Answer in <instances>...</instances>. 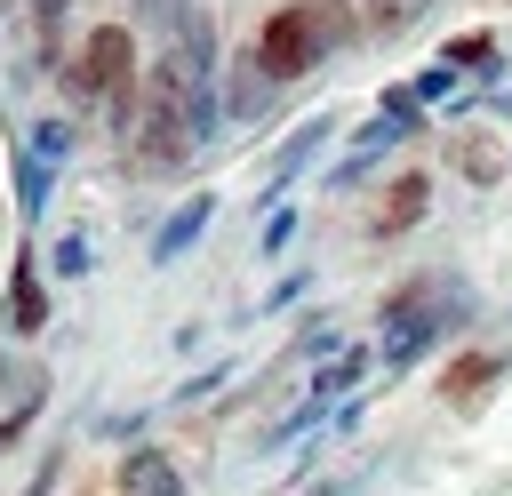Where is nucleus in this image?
Instances as JSON below:
<instances>
[{
    "label": "nucleus",
    "instance_id": "22",
    "mask_svg": "<svg viewBox=\"0 0 512 496\" xmlns=\"http://www.w3.org/2000/svg\"><path fill=\"white\" fill-rule=\"evenodd\" d=\"M408 88H416V104H424V112H432V104H448V96H456V88H464V80H456V72H448V64H440V56H432V64H424V72H416V80H408Z\"/></svg>",
    "mask_w": 512,
    "mask_h": 496
},
{
    "label": "nucleus",
    "instance_id": "21",
    "mask_svg": "<svg viewBox=\"0 0 512 496\" xmlns=\"http://www.w3.org/2000/svg\"><path fill=\"white\" fill-rule=\"evenodd\" d=\"M32 8V48H64V16H72V0H24Z\"/></svg>",
    "mask_w": 512,
    "mask_h": 496
},
{
    "label": "nucleus",
    "instance_id": "6",
    "mask_svg": "<svg viewBox=\"0 0 512 496\" xmlns=\"http://www.w3.org/2000/svg\"><path fill=\"white\" fill-rule=\"evenodd\" d=\"M336 128H344L336 112H304V120H296V128L264 152V216H272V208H280V192H288V184H296V176H304V168L336 144Z\"/></svg>",
    "mask_w": 512,
    "mask_h": 496
},
{
    "label": "nucleus",
    "instance_id": "26",
    "mask_svg": "<svg viewBox=\"0 0 512 496\" xmlns=\"http://www.w3.org/2000/svg\"><path fill=\"white\" fill-rule=\"evenodd\" d=\"M304 496H368V480H360V472H336V480H312Z\"/></svg>",
    "mask_w": 512,
    "mask_h": 496
},
{
    "label": "nucleus",
    "instance_id": "30",
    "mask_svg": "<svg viewBox=\"0 0 512 496\" xmlns=\"http://www.w3.org/2000/svg\"><path fill=\"white\" fill-rule=\"evenodd\" d=\"M88 496H96V488H88Z\"/></svg>",
    "mask_w": 512,
    "mask_h": 496
},
{
    "label": "nucleus",
    "instance_id": "1",
    "mask_svg": "<svg viewBox=\"0 0 512 496\" xmlns=\"http://www.w3.org/2000/svg\"><path fill=\"white\" fill-rule=\"evenodd\" d=\"M352 40H368V16H360V0H280L264 24H256V64L288 88V80H304L312 64H328V56H344Z\"/></svg>",
    "mask_w": 512,
    "mask_h": 496
},
{
    "label": "nucleus",
    "instance_id": "11",
    "mask_svg": "<svg viewBox=\"0 0 512 496\" xmlns=\"http://www.w3.org/2000/svg\"><path fill=\"white\" fill-rule=\"evenodd\" d=\"M112 496H192V488H184V464L160 440H128L120 472H112Z\"/></svg>",
    "mask_w": 512,
    "mask_h": 496
},
{
    "label": "nucleus",
    "instance_id": "15",
    "mask_svg": "<svg viewBox=\"0 0 512 496\" xmlns=\"http://www.w3.org/2000/svg\"><path fill=\"white\" fill-rule=\"evenodd\" d=\"M0 392H8V408H0V448H16V440H32V424L48 416V368H32V376H8Z\"/></svg>",
    "mask_w": 512,
    "mask_h": 496
},
{
    "label": "nucleus",
    "instance_id": "7",
    "mask_svg": "<svg viewBox=\"0 0 512 496\" xmlns=\"http://www.w3.org/2000/svg\"><path fill=\"white\" fill-rule=\"evenodd\" d=\"M424 216H432V168H400V176H384V184H376V200H368L360 232H368V240H408Z\"/></svg>",
    "mask_w": 512,
    "mask_h": 496
},
{
    "label": "nucleus",
    "instance_id": "25",
    "mask_svg": "<svg viewBox=\"0 0 512 496\" xmlns=\"http://www.w3.org/2000/svg\"><path fill=\"white\" fill-rule=\"evenodd\" d=\"M304 288H312V272H288V280H280V288H272V296H264V304H256V312H288V304H296V296H304Z\"/></svg>",
    "mask_w": 512,
    "mask_h": 496
},
{
    "label": "nucleus",
    "instance_id": "23",
    "mask_svg": "<svg viewBox=\"0 0 512 496\" xmlns=\"http://www.w3.org/2000/svg\"><path fill=\"white\" fill-rule=\"evenodd\" d=\"M288 240H296V208H272V216H264V232H256V248H264V256H280Z\"/></svg>",
    "mask_w": 512,
    "mask_h": 496
},
{
    "label": "nucleus",
    "instance_id": "16",
    "mask_svg": "<svg viewBox=\"0 0 512 496\" xmlns=\"http://www.w3.org/2000/svg\"><path fill=\"white\" fill-rule=\"evenodd\" d=\"M48 200H56V168H48V160H32V152L16 144V216H24V224H40V216H48Z\"/></svg>",
    "mask_w": 512,
    "mask_h": 496
},
{
    "label": "nucleus",
    "instance_id": "28",
    "mask_svg": "<svg viewBox=\"0 0 512 496\" xmlns=\"http://www.w3.org/2000/svg\"><path fill=\"white\" fill-rule=\"evenodd\" d=\"M0 8H16V0H0Z\"/></svg>",
    "mask_w": 512,
    "mask_h": 496
},
{
    "label": "nucleus",
    "instance_id": "5",
    "mask_svg": "<svg viewBox=\"0 0 512 496\" xmlns=\"http://www.w3.org/2000/svg\"><path fill=\"white\" fill-rule=\"evenodd\" d=\"M504 376H512V344H464V352L440 368V384H432V392H440V408H448V416H480V408L496 400V384H504Z\"/></svg>",
    "mask_w": 512,
    "mask_h": 496
},
{
    "label": "nucleus",
    "instance_id": "9",
    "mask_svg": "<svg viewBox=\"0 0 512 496\" xmlns=\"http://www.w3.org/2000/svg\"><path fill=\"white\" fill-rule=\"evenodd\" d=\"M448 168H456L472 192H496V184L512 176V136L488 128V120H480V128H456V136H448Z\"/></svg>",
    "mask_w": 512,
    "mask_h": 496
},
{
    "label": "nucleus",
    "instance_id": "14",
    "mask_svg": "<svg viewBox=\"0 0 512 496\" xmlns=\"http://www.w3.org/2000/svg\"><path fill=\"white\" fill-rule=\"evenodd\" d=\"M368 368H376V344H344L336 360H320L312 368V384H304V400H320V408H344V400H360V384H368Z\"/></svg>",
    "mask_w": 512,
    "mask_h": 496
},
{
    "label": "nucleus",
    "instance_id": "18",
    "mask_svg": "<svg viewBox=\"0 0 512 496\" xmlns=\"http://www.w3.org/2000/svg\"><path fill=\"white\" fill-rule=\"evenodd\" d=\"M432 8H440V0H360V16H368V40H400V32H416Z\"/></svg>",
    "mask_w": 512,
    "mask_h": 496
},
{
    "label": "nucleus",
    "instance_id": "3",
    "mask_svg": "<svg viewBox=\"0 0 512 496\" xmlns=\"http://www.w3.org/2000/svg\"><path fill=\"white\" fill-rule=\"evenodd\" d=\"M192 128H184V112L176 104H152L144 96V120L128 128V144H120V168L128 176H144V184H160V176H184L192 168Z\"/></svg>",
    "mask_w": 512,
    "mask_h": 496
},
{
    "label": "nucleus",
    "instance_id": "29",
    "mask_svg": "<svg viewBox=\"0 0 512 496\" xmlns=\"http://www.w3.org/2000/svg\"><path fill=\"white\" fill-rule=\"evenodd\" d=\"M504 320H512V312H504Z\"/></svg>",
    "mask_w": 512,
    "mask_h": 496
},
{
    "label": "nucleus",
    "instance_id": "12",
    "mask_svg": "<svg viewBox=\"0 0 512 496\" xmlns=\"http://www.w3.org/2000/svg\"><path fill=\"white\" fill-rule=\"evenodd\" d=\"M440 64H448L456 80H472V96H480V88H496V80L512 72V64H504V40H496L488 24H464V32H448V40H440Z\"/></svg>",
    "mask_w": 512,
    "mask_h": 496
},
{
    "label": "nucleus",
    "instance_id": "31",
    "mask_svg": "<svg viewBox=\"0 0 512 496\" xmlns=\"http://www.w3.org/2000/svg\"><path fill=\"white\" fill-rule=\"evenodd\" d=\"M504 8H512V0H504Z\"/></svg>",
    "mask_w": 512,
    "mask_h": 496
},
{
    "label": "nucleus",
    "instance_id": "19",
    "mask_svg": "<svg viewBox=\"0 0 512 496\" xmlns=\"http://www.w3.org/2000/svg\"><path fill=\"white\" fill-rule=\"evenodd\" d=\"M376 112H384V120H400V128H408V136H416V128H424V120H432V112H424V104H416V88H408V80H384V88H376Z\"/></svg>",
    "mask_w": 512,
    "mask_h": 496
},
{
    "label": "nucleus",
    "instance_id": "8",
    "mask_svg": "<svg viewBox=\"0 0 512 496\" xmlns=\"http://www.w3.org/2000/svg\"><path fill=\"white\" fill-rule=\"evenodd\" d=\"M400 144H408V128H400V120H384V112H368V120L344 136V152L320 168V192H360V184L376 176V160H384V152H400Z\"/></svg>",
    "mask_w": 512,
    "mask_h": 496
},
{
    "label": "nucleus",
    "instance_id": "10",
    "mask_svg": "<svg viewBox=\"0 0 512 496\" xmlns=\"http://www.w3.org/2000/svg\"><path fill=\"white\" fill-rule=\"evenodd\" d=\"M216 96H224V128L232 120H256V112H272V96H280V80L256 64V48H224V72H216Z\"/></svg>",
    "mask_w": 512,
    "mask_h": 496
},
{
    "label": "nucleus",
    "instance_id": "13",
    "mask_svg": "<svg viewBox=\"0 0 512 496\" xmlns=\"http://www.w3.org/2000/svg\"><path fill=\"white\" fill-rule=\"evenodd\" d=\"M208 216H216V192H184L160 224H152V264H176V256H192L200 248V232H208Z\"/></svg>",
    "mask_w": 512,
    "mask_h": 496
},
{
    "label": "nucleus",
    "instance_id": "17",
    "mask_svg": "<svg viewBox=\"0 0 512 496\" xmlns=\"http://www.w3.org/2000/svg\"><path fill=\"white\" fill-rule=\"evenodd\" d=\"M72 144H80V120H72V112H40V120H32V136H24V152H32V160H48V168H64V160H72Z\"/></svg>",
    "mask_w": 512,
    "mask_h": 496
},
{
    "label": "nucleus",
    "instance_id": "24",
    "mask_svg": "<svg viewBox=\"0 0 512 496\" xmlns=\"http://www.w3.org/2000/svg\"><path fill=\"white\" fill-rule=\"evenodd\" d=\"M224 384H232V368H200V376L176 384V400H208V392H224Z\"/></svg>",
    "mask_w": 512,
    "mask_h": 496
},
{
    "label": "nucleus",
    "instance_id": "4",
    "mask_svg": "<svg viewBox=\"0 0 512 496\" xmlns=\"http://www.w3.org/2000/svg\"><path fill=\"white\" fill-rule=\"evenodd\" d=\"M48 320H56V296H48V256L24 240V248H16V264H8V280H0V336H8V344H32Z\"/></svg>",
    "mask_w": 512,
    "mask_h": 496
},
{
    "label": "nucleus",
    "instance_id": "2",
    "mask_svg": "<svg viewBox=\"0 0 512 496\" xmlns=\"http://www.w3.org/2000/svg\"><path fill=\"white\" fill-rule=\"evenodd\" d=\"M56 88H64V104H72V120H80V112H104V104L128 96V88H144L136 24H88V32L72 40V56L56 64Z\"/></svg>",
    "mask_w": 512,
    "mask_h": 496
},
{
    "label": "nucleus",
    "instance_id": "27",
    "mask_svg": "<svg viewBox=\"0 0 512 496\" xmlns=\"http://www.w3.org/2000/svg\"><path fill=\"white\" fill-rule=\"evenodd\" d=\"M56 464H64V448H48V464H40V472H32V488H16V496H48V488H56Z\"/></svg>",
    "mask_w": 512,
    "mask_h": 496
},
{
    "label": "nucleus",
    "instance_id": "20",
    "mask_svg": "<svg viewBox=\"0 0 512 496\" xmlns=\"http://www.w3.org/2000/svg\"><path fill=\"white\" fill-rule=\"evenodd\" d=\"M96 272V256H88V232H64L56 248H48V280H88Z\"/></svg>",
    "mask_w": 512,
    "mask_h": 496
}]
</instances>
